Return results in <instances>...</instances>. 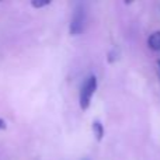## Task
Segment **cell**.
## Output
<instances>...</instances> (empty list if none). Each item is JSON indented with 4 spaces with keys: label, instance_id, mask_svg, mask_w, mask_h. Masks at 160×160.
Returning a JSON list of instances; mask_svg holds the SVG:
<instances>
[{
    "label": "cell",
    "instance_id": "1",
    "mask_svg": "<svg viewBox=\"0 0 160 160\" xmlns=\"http://www.w3.org/2000/svg\"><path fill=\"white\" fill-rule=\"evenodd\" d=\"M96 90H97V78L96 76H90V78L84 80L79 94V104L83 111L88 110V107L91 104V98H93Z\"/></svg>",
    "mask_w": 160,
    "mask_h": 160
},
{
    "label": "cell",
    "instance_id": "2",
    "mask_svg": "<svg viewBox=\"0 0 160 160\" xmlns=\"http://www.w3.org/2000/svg\"><path fill=\"white\" fill-rule=\"evenodd\" d=\"M84 28H86V8L80 3V4L76 6L75 11H73L72 20H70L69 24V34L72 37L80 35L84 31Z\"/></svg>",
    "mask_w": 160,
    "mask_h": 160
},
{
    "label": "cell",
    "instance_id": "3",
    "mask_svg": "<svg viewBox=\"0 0 160 160\" xmlns=\"http://www.w3.org/2000/svg\"><path fill=\"white\" fill-rule=\"evenodd\" d=\"M148 45L152 51L155 52H160V31H155L149 35L148 38Z\"/></svg>",
    "mask_w": 160,
    "mask_h": 160
},
{
    "label": "cell",
    "instance_id": "4",
    "mask_svg": "<svg viewBox=\"0 0 160 160\" xmlns=\"http://www.w3.org/2000/svg\"><path fill=\"white\" fill-rule=\"evenodd\" d=\"M93 132H94V136H96L97 141H101L102 136H104V128H102V124L100 121L93 122Z\"/></svg>",
    "mask_w": 160,
    "mask_h": 160
},
{
    "label": "cell",
    "instance_id": "5",
    "mask_svg": "<svg viewBox=\"0 0 160 160\" xmlns=\"http://www.w3.org/2000/svg\"><path fill=\"white\" fill-rule=\"evenodd\" d=\"M49 4H51L49 0H34V2H31V6L35 8H42V7L49 6Z\"/></svg>",
    "mask_w": 160,
    "mask_h": 160
},
{
    "label": "cell",
    "instance_id": "6",
    "mask_svg": "<svg viewBox=\"0 0 160 160\" xmlns=\"http://www.w3.org/2000/svg\"><path fill=\"white\" fill-rule=\"evenodd\" d=\"M0 129H6V122L0 118Z\"/></svg>",
    "mask_w": 160,
    "mask_h": 160
},
{
    "label": "cell",
    "instance_id": "7",
    "mask_svg": "<svg viewBox=\"0 0 160 160\" xmlns=\"http://www.w3.org/2000/svg\"><path fill=\"white\" fill-rule=\"evenodd\" d=\"M158 66H159V69H160V59L158 61Z\"/></svg>",
    "mask_w": 160,
    "mask_h": 160
}]
</instances>
